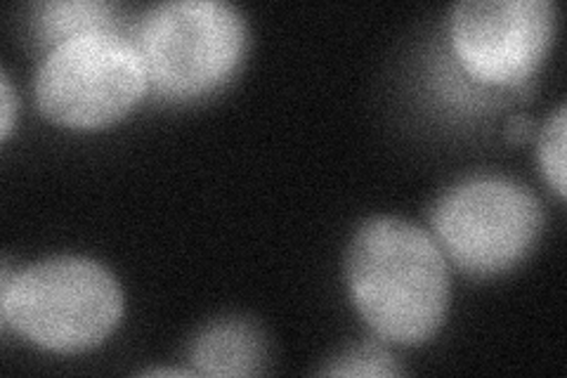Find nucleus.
<instances>
[{
    "instance_id": "nucleus-4",
    "label": "nucleus",
    "mask_w": 567,
    "mask_h": 378,
    "mask_svg": "<svg viewBox=\"0 0 567 378\" xmlns=\"http://www.w3.org/2000/svg\"><path fill=\"white\" fill-rule=\"evenodd\" d=\"M150 83L137 45L104 29L74 35L48 50L35 71V104L69 129H102L126 116Z\"/></svg>"
},
{
    "instance_id": "nucleus-11",
    "label": "nucleus",
    "mask_w": 567,
    "mask_h": 378,
    "mask_svg": "<svg viewBox=\"0 0 567 378\" xmlns=\"http://www.w3.org/2000/svg\"><path fill=\"white\" fill-rule=\"evenodd\" d=\"M17 112H20V102H17L10 76L6 71H0V137L3 140L12 131Z\"/></svg>"
},
{
    "instance_id": "nucleus-6",
    "label": "nucleus",
    "mask_w": 567,
    "mask_h": 378,
    "mask_svg": "<svg viewBox=\"0 0 567 378\" xmlns=\"http://www.w3.org/2000/svg\"><path fill=\"white\" fill-rule=\"evenodd\" d=\"M450 43L466 74L518 85L546 60L558 31L554 0H461L450 10Z\"/></svg>"
},
{
    "instance_id": "nucleus-7",
    "label": "nucleus",
    "mask_w": 567,
    "mask_h": 378,
    "mask_svg": "<svg viewBox=\"0 0 567 378\" xmlns=\"http://www.w3.org/2000/svg\"><path fill=\"white\" fill-rule=\"evenodd\" d=\"M189 359L204 376H254L262 369V336L246 319L213 321L194 338Z\"/></svg>"
},
{
    "instance_id": "nucleus-9",
    "label": "nucleus",
    "mask_w": 567,
    "mask_h": 378,
    "mask_svg": "<svg viewBox=\"0 0 567 378\" xmlns=\"http://www.w3.org/2000/svg\"><path fill=\"white\" fill-rule=\"evenodd\" d=\"M565 135H567V106L565 102L558 104V110L548 116V121L544 123V131L539 135V164L542 171L548 180V185H551L558 196L567 194V168H565Z\"/></svg>"
},
{
    "instance_id": "nucleus-8",
    "label": "nucleus",
    "mask_w": 567,
    "mask_h": 378,
    "mask_svg": "<svg viewBox=\"0 0 567 378\" xmlns=\"http://www.w3.org/2000/svg\"><path fill=\"white\" fill-rule=\"evenodd\" d=\"M118 31L116 8L102 0H48L33 6V31L41 43L55 48L87 31Z\"/></svg>"
},
{
    "instance_id": "nucleus-1",
    "label": "nucleus",
    "mask_w": 567,
    "mask_h": 378,
    "mask_svg": "<svg viewBox=\"0 0 567 378\" xmlns=\"http://www.w3.org/2000/svg\"><path fill=\"white\" fill-rule=\"evenodd\" d=\"M346 279L354 308L393 344L421 346L447 317L445 254L433 234L395 215H377L354 229Z\"/></svg>"
},
{
    "instance_id": "nucleus-2",
    "label": "nucleus",
    "mask_w": 567,
    "mask_h": 378,
    "mask_svg": "<svg viewBox=\"0 0 567 378\" xmlns=\"http://www.w3.org/2000/svg\"><path fill=\"white\" fill-rule=\"evenodd\" d=\"M123 315L116 277L97 260L55 256L0 279V317L31 344L52 353L100 346Z\"/></svg>"
},
{
    "instance_id": "nucleus-13",
    "label": "nucleus",
    "mask_w": 567,
    "mask_h": 378,
    "mask_svg": "<svg viewBox=\"0 0 567 378\" xmlns=\"http://www.w3.org/2000/svg\"><path fill=\"white\" fill-rule=\"evenodd\" d=\"M142 376H192L189 369H168V367H156V369H147L142 371Z\"/></svg>"
},
{
    "instance_id": "nucleus-3",
    "label": "nucleus",
    "mask_w": 567,
    "mask_h": 378,
    "mask_svg": "<svg viewBox=\"0 0 567 378\" xmlns=\"http://www.w3.org/2000/svg\"><path fill=\"white\" fill-rule=\"evenodd\" d=\"M133 43L158 93L187 100L235 74L248 27L239 8L225 0H166L140 17Z\"/></svg>"
},
{
    "instance_id": "nucleus-5",
    "label": "nucleus",
    "mask_w": 567,
    "mask_h": 378,
    "mask_svg": "<svg viewBox=\"0 0 567 378\" xmlns=\"http://www.w3.org/2000/svg\"><path fill=\"white\" fill-rule=\"evenodd\" d=\"M437 244L473 277H494L529 256L542 237L544 211L516 180L477 175L440 196L431 213Z\"/></svg>"
},
{
    "instance_id": "nucleus-10",
    "label": "nucleus",
    "mask_w": 567,
    "mask_h": 378,
    "mask_svg": "<svg viewBox=\"0 0 567 378\" xmlns=\"http://www.w3.org/2000/svg\"><path fill=\"white\" fill-rule=\"evenodd\" d=\"M327 376H398L402 374L400 365L383 346L364 344L350 348L339 359H333L329 367L322 369Z\"/></svg>"
},
{
    "instance_id": "nucleus-12",
    "label": "nucleus",
    "mask_w": 567,
    "mask_h": 378,
    "mask_svg": "<svg viewBox=\"0 0 567 378\" xmlns=\"http://www.w3.org/2000/svg\"><path fill=\"white\" fill-rule=\"evenodd\" d=\"M532 123L525 116H513L508 121V137L511 140H525L529 135Z\"/></svg>"
}]
</instances>
